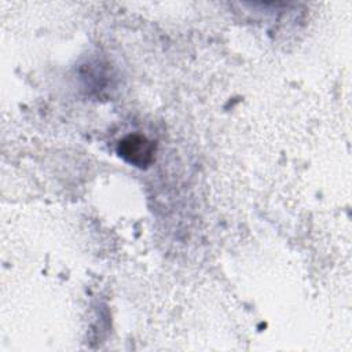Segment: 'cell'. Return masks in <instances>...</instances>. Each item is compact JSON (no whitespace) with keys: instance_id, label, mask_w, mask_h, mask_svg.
Returning a JSON list of instances; mask_svg holds the SVG:
<instances>
[{"instance_id":"1","label":"cell","mask_w":352,"mask_h":352,"mask_svg":"<svg viewBox=\"0 0 352 352\" xmlns=\"http://www.w3.org/2000/svg\"><path fill=\"white\" fill-rule=\"evenodd\" d=\"M118 154L129 164L147 166L154 158V143L142 135H128L118 143Z\"/></svg>"}]
</instances>
